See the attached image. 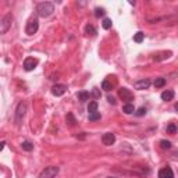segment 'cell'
I'll use <instances>...</instances> for the list:
<instances>
[{
	"label": "cell",
	"mask_w": 178,
	"mask_h": 178,
	"mask_svg": "<svg viewBox=\"0 0 178 178\" xmlns=\"http://www.w3.org/2000/svg\"><path fill=\"white\" fill-rule=\"evenodd\" d=\"M4 145H6V142H1V145H0V149L3 150V147H4Z\"/></svg>",
	"instance_id": "f546056e"
},
{
	"label": "cell",
	"mask_w": 178,
	"mask_h": 178,
	"mask_svg": "<svg viewBox=\"0 0 178 178\" xmlns=\"http://www.w3.org/2000/svg\"><path fill=\"white\" fill-rule=\"evenodd\" d=\"M134 86H135V89H139V90H143V89H147L149 86H150V81L149 79H139V81H136L135 84H134Z\"/></svg>",
	"instance_id": "30bf717a"
},
{
	"label": "cell",
	"mask_w": 178,
	"mask_h": 178,
	"mask_svg": "<svg viewBox=\"0 0 178 178\" xmlns=\"http://www.w3.org/2000/svg\"><path fill=\"white\" fill-rule=\"evenodd\" d=\"M88 111H89V114L90 113H96L98 111V102H89V105H88Z\"/></svg>",
	"instance_id": "2e32d148"
},
{
	"label": "cell",
	"mask_w": 178,
	"mask_h": 178,
	"mask_svg": "<svg viewBox=\"0 0 178 178\" xmlns=\"http://www.w3.org/2000/svg\"><path fill=\"white\" fill-rule=\"evenodd\" d=\"M66 90H67V86H66V85L57 84L52 88V93L54 95V96H63V95L66 93Z\"/></svg>",
	"instance_id": "9c48e42d"
},
{
	"label": "cell",
	"mask_w": 178,
	"mask_h": 178,
	"mask_svg": "<svg viewBox=\"0 0 178 178\" xmlns=\"http://www.w3.org/2000/svg\"><path fill=\"white\" fill-rule=\"evenodd\" d=\"M85 31H86V33H89V35H96V29H95L92 25H86Z\"/></svg>",
	"instance_id": "603a6c76"
},
{
	"label": "cell",
	"mask_w": 178,
	"mask_h": 178,
	"mask_svg": "<svg viewBox=\"0 0 178 178\" xmlns=\"http://www.w3.org/2000/svg\"><path fill=\"white\" fill-rule=\"evenodd\" d=\"M107 178H115V177H107Z\"/></svg>",
	"instance_id": "1f68e13d"
},
{
	"label": "cell",
	"mask_w": 178,
	"mask_h": 178,
	"mask_svg": "<svg viewBox=\"0 0 178 178\" xmlns=\"http://www.w3.org/2000/svg\"><path fill=\"white\" fill-rule=\"evenodd\" d=\"M102 142H103V145H106V146H111V145L115 142L114 134H111V132H106L105 135L102 136Z\"/></svg>",
	"instance_id": "ba28073f"
},
{
	"label": "cell",
	"mask_w": 178,
	"mask_h": 178,
	"mask_svg": "<svg viewBox=\"0 0 178 178\" xmlns=\"http://www.w3.org/2000/svg\"><path fill=\"white\" fill-rule=\"evenodd\" d=\"M100 120V113L96 111V113H90L89 114V121H98Z\"/></svg>",
	"instance_id": "ffe728a7"
},
{
	"label": "cell",
	"mask_w": 178,
	"mask_h": 178,
	"mask_svg": "<svg viewBox=\"0 0 178 178\" xmlns=\"http://www.w3.org/2000/svg\"><path fill=\"white\" fill-rule=\"evenodd\" d=\"M102 89H105V90H107V92H109V90L111 89V82H109L107 79H105V81L102 82Z\"/></svg>",
	"instance_id": "44dd1931"
},
{
	"label": "cell",
	"mask_w": 178,
	"mask_h": 178,
	"mask_svg": "<svg viewBox=\"0 0 178 178\" xmlns=\"http://www.w3.org/2000/svg\"><path fill=\"white\" fill-rule=\"evenodd\" d=\"M159 178H174V173L170 167H164L159 171Z\"/></svg>",
	"instance_id": "8fae6325"
},
{
	"label": "cell",
	"mask_w": 178,
	"mask_h": 178,
	"mask_svg": "<svg viewBox=\"0 0 178 178\" xmlns=\"http://www.w3.org/2000/svg\"><path fill=\"white\" fill-rule=\"evenodd\" d=\"M122 111H124L125 114H132V113H135V107H134V105H131V103H127V105L122 107Z\"/></svg>",
	"instance_id": "4fadbf2b"
},
{
	"label": "cell",
	"mask_w": 178,
	"mask_h": 178,
	"mask_svg": "<svg viewBox=\"0 0 178 178\" xmlns=\"http://www.w3.org/2000/svg\"><path fill=\"white\" fill-rule=\"evenodd\" d=\"M54 11V6L50 3V1H43V3H39L36 7V13L39 17H49L53 14Z\"/></svg>",
	"instance_id": "6da1fadb"
},
{
	"label": "cell",
	"mask_w": 178,
	"mask_h": 178,
	"mask_svg": "<svg viewBox=\"0 0 178 178\" xmlns=\"http://www.w3.org/2000/svg\"><path fill=\"white\" fill-rule=\"evenodd\" d=\"M21 147H22V149H24V150H26V152H31V150H33V145H32L31 142H28V141L22 142Z\"/></svg>",
	"instance_id": "e0dca14e"
},
{
	"label": "cell",
	"mask_w": 178,
	"mask_h": 178,
	"mask_svg": "<svg viewBox=\"0 0 178 178\" xmlns=\"http://www.w3.org/2000/svg\"><path fill=\"white\" fill-rule=\"evenodd\" d=\"M164 85H166V78H156V81H155V86L156 88H162Z\"/></svg>",
	"instance_id": "d6986e66"
},
{
	"label": "cell",
	"mask_w": 178,
	"mask_h": 178,
	"mask_svg": "<svg viewBox=\"0 0 178 178\" xmlns=\"http://www.w3.org/2000/svg\"><path fill=\"white\" fill-rule=\"evenodd\" d=\"M111 25H113V22H111L110 18H105V20H103V22H102V26H103L105 29H110Z\"/></svg>",
	"instance_id": "ac0fdd59"
},
{
	"label": "cell",
	"mask_w": 178,
	"mask_h": 178,
	"mask_svg": "<svg viewBox=\"0 0 178 178\" xmlns=\"http://www.w3.org/2000/svg\"><path fill=\"white\" fill-rule=\"evenodd\" d=\"M38 29H39V22H38L36 18H32L28 21L26 24V28H25V32L28 35H33V33H36Z\"/></svg>",
	"instance_id": "277c9868"
},
{
	"label": "cell",
	"mask_w": 178,
	"mask_h": 178,
	"mask_svg": "<svg viewBox=\"0 0 178 178\" xmlns=\"http://www.w3.org/2000/svg\"><path fill=\"white\" fill-rule=\"evenodd\" d=\"M67 122L70 124V125H74V124L77 122V121H75V118H74V115L71 114V113H68V114H67Z\"/></svg>",
	"instance_id": "cb8c5ba5"
},
{
	"label": "cell",
	"mask_w": 178,
	"mask_h": 178,
	"mask_svg": "<svg viewBox=\"0 0 178 178\" xmlns=\"http://www.w3.org/2000/svg\"><path fill=\"white\" fill-rule=\"evenodd\" d=\"M174 99V90L168 89V90H164L162 93V100L164 102H168V100H173Z\"/></svg>",
	"instance_id": "7c38bea8"
},
{
	"label": "cell",
	"mask_w": 178,
	"mask_h": 178,
	"mask_svg": "<svg viewBox=\"0 0 178 178\" xmlns=\"http://www.w3.org/2000/svg\"><path fill=\"white\" fill-rule=\"evenodd\" d=\"M92 96H93L95 99H98V98H100V92H99V89H96V88H95L93 90H92Z\"/></svg>",
	"instance_id": "83f0119b"
},
{
	"label": "cell",
	"mask_w": 178,
	"mask_h": 178,
	"mask_svg": "<svg viewBox=\"0 0 178 178\" xmlns=\"http://www.w3.org/2000/svg\"><path fill=\"white\" fill-rule=\"evenodd\" d=\"M118 96H120L122 100H125V102H131L132 99H134V95L131 93V90L127 88H122L118 90Z\"/></svg>",
	"instance_id": "52a82bcc"
},
{
	"label": "cell",
	"mask_w": 178,
	"mask_h": 178,
	"mask_svg": "<svg viewBox=\"0 0 178 178\" xmlns=\"http://www.w3.org/2000/svg\"><path fill=\"white\" fill-rule=\"evenodd\" d=\"M95 16L98 17V18L102 16H105V10H103V9H96V10H95Z\"/></svg>",
	"instance_id": "4316f807"
},
{
	"label": "cell",
	"mask_w": 178,
	"mask_h": 178,
	"mask_svg": "<svg viewBox=\"0 0 178 178\" xmlns=\"http://www.w3.org/2000/svg\"><path fill=\"white\" fill-rule=\"evenodd\" d=\"M167 132L168 134H175V132H177V125H175V124H168Z\"/></svg>",
	"instance_id": "7402d4cb"
},
{
	"label": "cell",
	"mask_w": 178,
	"mask_h": 178,
	"mask_svg": "<svg viewBox=\"0 0 178 178\" xmlns=\"http://www.w3.org/2000/svg\"><path fill=\"white\" fill-rule=\"evenodd\" d=\"M25 110H26V105L21 102V103L18 105V107H17V111H16V121H17V124H20V121L22 120V117H24V114H25Z\"/></svg>",
	"instance_id": "8992f818"
},
{
	"label": "cell",
	"mask_w": 178,
	"mask_h": 178,
	"mask_svg": "<svg viewBox=\"0 0 178 178\" xmlns=\"http://www.w3.org/2000/svg\"><path fill=\"white\" fill-rule=\"evenodd\" d=\"M146 114V109L145 107H141V109H138V110L135 111V115H138V117H142V115Z\"/></svg>",
	"instance_id": "484cf974"
},
{
	"label": "cell",
	"mask_w": 178,
	"mask_h": 178,
	"mask_svg": "<svg viewBox=\"0 0 178 178\" xmlns=\"http://www.w3.org/2000/svg\"><path fill=\"white\" fill-rule=\"evenodd\" d=\"M175 110L178 111V103H177V105H175Z\"/></svg>",
	"instance_id": "4dcf8cb0"
},
{
	"label": "cell",
	"mask_w": 178,
	"mask_h": 178,
	"mask_svg": "<svg viewBox=\"0 0 178 178\" xmlns=\"http://www.w3.org/2000/svg\"><path fill=\"white\" fill-rule=\"evenodd\" d=\"M107 100H109L110 105H115V99L113 98V96H107Z\"/></svg>",
	"instance_id": "f1b7e54d"
},
{
	"label": "cell",
	"mask_w": 178,
	"mask_h": 178,
	"mask_svg": "<svg viewBox=\"0 0 178 178\" xmlns=\"http://www.w3.org/2000/svg\"><path fill=\"white\" fill-rule=\"evenodd\" d=\"M38 66V60L33 57H26L24 60V68H25V71H32V70H35V67Z\"/></svg>",
	"instance_id": "5b68a950"
},
{
	"label": "cell",
	"mask_w": 178,
	"mask_h": 178,
	"mask_svg": "<svg viewBox=\"0 0 178 178\" xmlns=\"http://www.w3.org/2000/svg\"><path fill=\"white\" fill-rule=\"evenodd\" d=\"M58 173V167H54V166H50V167H46L43 170L39 178H54Z\"/></svg>",
	"instance_id": "3957f363"
},
{
	"label": "cell",
	"mask_w": 178,
	"mask_h": 178,
	"mask_svg": "<svg viewBox=\"0 0 178 178\" xmlns=\"http://www.w3.org/2000/svg\"><path fill=\"white\" fill-rule=\"evenodd\" d=\"M78 99L81 100V102H86V100L89 99V92H86V90H81V92H78Z\"/></svg>",
	"instance_id": "5bb4252c"
},
{
	"label": "cell",
	"mask_w": 178,
	"mask_h": 178,
	"mask_svg": "<svg viewBox=\"0 0 178 178\" xmlns=\"http://www.w3.org/2000/svg\"><path fill=\"white\" fill-rule=\"evenodd\" d=\"M160 146L163 147V149H170L171 147V142H168V141H160Z\"/></svg>",
	"instance_id": "d4e9b609"
},
{
	"label": "cell",
	"mask_w": 178,
	"mask_h": 178,
	"mask_svg": "<svg viewBox=\"0 0 178 178\" xmlns=\"http://www.w3.org/2000/svg\"><path fill=\"white\" fill-rule=\"evenodd\" d=\"M11 21H13V16H11V14H6V16L1 18V22H0V32H1V33H6V32L10 29Z\"/></svg>",
	"instance_id": "7a4b0ae2"
},
{
	"label": "cell",
	"mask_w": 178,
	"mask_h": 178,
	"mask_svg": "<svg viewBox=\"0 0 178 178\" xmlns=\"http://www.w3.org/2000/svg\"><path fill=\"white\" fill-rule=\"evenodd\" d=\"M143 39H145V33L143 32H136L135 35H134V41H135L136 43H142L143 42Z\"/></svg>",
	"instance_id": "9a60e30c"
}]
</instances>
